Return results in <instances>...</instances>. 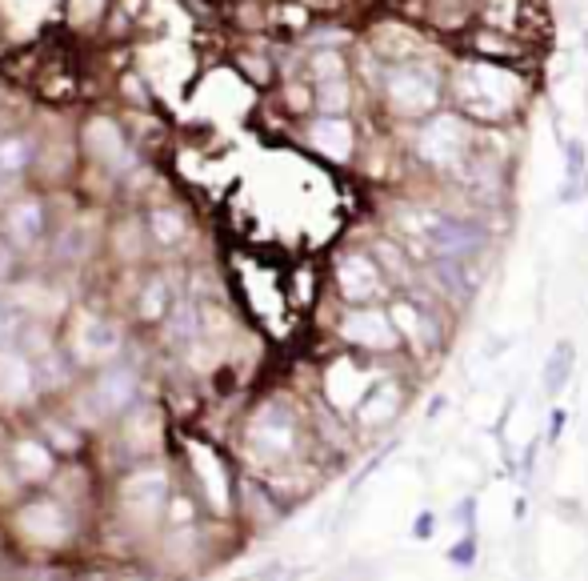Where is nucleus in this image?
Wrapping results in <instances>:
<instances>
[{"instance_id":"obj_1","label":"nucleus","mask_w":588,"mask_h":581,"mask_svg":"<svg viewBox=\"0 0 588 581\" xmlns=\"http://www.w3.org/2000/svg\"><path fill=\"white\" fill-rule=\"evenodd\" d=\"M164 493H168V473L161 465H145V469H133V473L125 477V485H120V497H125L128 513L140 521L156 518L164 505Z\"/></svg>"},{"instance_id":"obj_2","label":"nucleus","mask_w":588,"mask_h":581,"mask_svg":"<svg viewBox=\"0 0 588 581\" xmlns=\"http://www.w3.org/2000/svg\"><path fill=\"white\" fill-rule=\"evenodd\" d=\"M21 533L28 541H36V546H61L64 538L72 533V521L69 513L61 510V501H49V497H41V501H28L21 510Z\"/></svg>"},{"instance_id":"obj_3","label":"nucleus","mask_w":588,"mask_h":581,"mask_svg":"<svg viewBox=\"0 0 588 581\" xmlns=\"http://www.w3.org/2000/svg\"><path fill=\"white\" fill-rule=\"evenodd\" d=\"M120 353V329L100 317H80L72 325V357L80 365H97Z\"/></svg>"},{"instance_id":"obj_4","label":"nucleus","mask_w":588,"mask_h":581,"mask_svg":"<svg viewBox=\"0 0 588 581\" xmlns=\"http://www.w3.org/2000/svg\"><path fill=\"white\" fill-rule=\"evenodd\" d=\"M133 398H136V373H133V369H125V365L105 369V373H100V381L92 385V401H97L100 417L128 409Z\"/></svg>"},{"instance_id":"obj_5","label":"nucleus","mask_w":588,"mask_h":581,"mask_svg":"<svg viewBox=\"0 0 588 581\" xmlns=\"http://www.w3.org/2000/svg\"><path fill=\"white\" fill-rule=\"evenodd\" d=\"M433 245L436 253L444 257H464V253H476L484 245V229L476 220H461V217H444L433 225Z\"/></svg>"},{"instance_id":"obj_6","label":"nucleus","mask_w":588,"mask_h":581,"mask_svg":"<svg viewBox=\"0 0 588 581\" xmlns=\"http://www.w3.org/2000/svg\"><path fill=\"white\" fill-rule=\"evenodd\" d=\"M164 437V421L156 405H136L125 417V445L128 454H153Z\"/></svg>"},{"instance_id":"obj_7","label":"nucleus","mask_w":588,"mask_h":581,"mask_svg":"<svg viewBox=\"0 0 588 581\" xmlns=\"http://www.w3.org/2000/svg\"><path fill=\"white\" fill-rule=\"evenodd\" d=\"M33 393H36L33 361L21 349H5L0 353V401H28Z\"/></svg>"},{"instance_id":"obj_8","label":"nucleus","mask_w":588,"mask_h":581,"mask_svg":"<svg viewBox=\"0 0 588 581\" xmlns=\"http://www.w3.org/2000/svg\"><path fill=\"white\" fill-rule=\"evenodd\" d=\"M252 445H257L260 457H280L293 449V421L280 409H265L257 421H252Z\"/></svg>"},{"instance_id":"obj_9","label":"nucleus","mask_w":588,"mask_h":581,"mask_svg":"<svg viewBox=\"0 0 588 581\" xmlns=\"http://www.w3.org/2000/svg\"><path fill=\"white\" fill-rule=\"evenodd\" d=\"M528 21H532V0H484V8H481V24L489 33L512 36Z\"/></svg>"},{"instance_id":"obj_10","label":"nucleus","mask_w":588,"mask_h":581,"mask_svg":"<svg viewBox=\"0 0 588 581\" xmlns=\"http://www.w3.org/2000/svg\"><path fill=\"white\" fill-rule=\"evenodd\" d=\"M44 229V209L41 201H16V205H8L5 213V233L13 245H36V237H41Z\"/></svg>"},{"instance_id":"obj_11","label":"nucleus","mask_w":588,"mask_h":581,"mask_svg":"<svg viewBox=\"0 0 588 581\" xmlns=\"http://www.w3.org/2000/svg\"><path fill=\"white\" fill-rule=\"evenodd\" d=\"M13 469L24 482H49L52 477V449L44 445V437H24L13 445Z\"/></svg>"},{"instance_id":"obj_12","label":"nucleus","mask_w":588,"mask_h":581,"mask_svg":"<svg viewBox=\"0 0 588 581\" xmlns=\"http://www.w3.org/2000/svg\"><path fill=\"white\" fill-rule=\"evenodd\" d=\"M84 141H89V153L97 156V161L105 164H125V136H120V128L105 121V117H97V121L89 125V133H84Z\"/></svg>"},{"instance_id":"obj_13","label":"nucleus","mask_w":588,"mask_h":581,"mask_svg":"<svg viewBox=\"0 0 588 581\" xmlns=\"http://www.w3.org/2000/svg\"><path fill=\"white\" fill-rule=\"evenodd\" d=\"M341 289H344V297H352V301L372 297V293H377V269H372V261L349 257V261L341 265Z\"/></svg>"},{"instance_id":"obj_14","label":"nucleus","mask_w":588,"mask_h":581,"mask_svg":"<svg viewBox=\"0 0 588 581\" xmlns=\"http://www.w3.org/2000/svg\"><path fill=\"white\" fill-rule=\"evenodd\" d=\"M164 341L176 349H189L196 345V333H201V313L192 305H181V309H168L164 313Z\"/></svg>"},{"instance_id":"obj_15","label":"nucleus","mask_w":588,"mask_h":581,"mask_svg":"<svg viewBox=\"0 0 588 581\" xmlns=\"http://www.w3.org/2000/svg\"><path fill=\"white\" fill-rule=\"evenodd\" d=\"M192 461H196V469H201V482H204V493H209L212 510H229V485H224V477H220V461L201 445H192Z\"/></svg>"},{"instance_id":"obj_16","label":"nucleus","mask_w":588,"mask_h":581,"mask_svg":"<svg viewBox=\"0 0 588 581\" xmlns=\"http://www.w3.org/2000/svg\"><path fill=\"white\" fill-rule=\"evenodd\" d=\"M344 337L357 341V345H377V349H385L388 341H392V329H388V321L372 317V313H352V317L344 321Z\"/></svg>"},{"instance_id":"obj_17","label":"nucleus","mask_w":588,"mask_h":581,"mask_svg":"<svg viewBox=\"0 0 588 581\" xmlns=\"http://www.w3.org/2000/svg\"><path fill=\"white\" fill-rule=\"evenodd\" d=\"M13 305L24 313H36V317H52V313L64 309V297L56 289H44V285H21L13 293Z\"/></svg>"},{"instance_id":"obj_18","label":"nucleus","mask_w":588,"mask_h":581,"mask_svg":"<svg viewBox=\"0 0 588 581\" xmlns=\"http://www.w3.org/2000/svg\"><path fill=\"white\" fill-rule=\"evenodd\" d=\"M313 145L321 153H329V156H344V153H349V145H352V133H349V125H344V121L329 117V121H321L313 128Z\"/></svg>"},{"instance_id":"obj_19","label":"nucleus","mask_w":588,"mask_h":581,"mask_svg":"<svg viewBox=\"0 0 588 581\" xmlns=\"http://www.w3.org/2000/svg\"><path fill=\"white\" fill-rule=\"evenodd\" d=\"M568 373H573V345H568V341H560V345L553 349V357H548V365H545V393H548V398L565 389Z\"/></svg>"},{"instance_id":"obj_20","label":"nucleus","mask_w":588,"mask_h":581,"mask_svg":"<svg viewBox=\"0 0 588 581\" xmlns=\"http://www.w3.org/2000/svg\"><path fill=\"white\" fill-rule=\"evenodd\" d=\"M148 229H153V237H156V241H161L164 248L184 241V220L176 217L173 209H156V213L148 217Z\"/></svg>"},{"instance_id":"obj_21","label":"nucleus","mask_w":588,"mask_h":581,"mask_svg":"<svg viewBox=\"0 0 588 581\" xmlns=\"http://www.w3.org/2000/svg\"><path fill=\"white\" fill-rule=\"evenodd\" d=\"M168 285L161 281V276H153V281L145 285V293H140V317H148V321H161L164 313H168Z\"/></svg>"},{"instance_id":"obj_22","label":"nucleus","mask_w":588,"mask_h":581,"mask_svg":"<svg viewBox=\"0 0 588 581\" xmlns=\"http://www.w3.org/2000/svg\"><path fill=\"white\" fill-rule=\"evenodd\" d=\"M28 164V145L21 136H5L0 141V177H16V173H24Z\"/></svg>"},{"instance_id":"obj_23","label":"nucleus","mask_w":588,"mask_h":581,"mask_svg":"<svg viewBox=\"0 0 588 581\" xmlns=\"http://www.w3.org/2000/svg\"><path fill=\"white\" fill-rule=\"evenodd\" d=\"M33 373H36V385H44V389H56V385H64V361L52 353V349L36 357Z\"/></svg>"},{"instance_id":"obj_24","label":"nucleus","mask_w":588,"mask_h":581,"mask_svg":"<svg viewBox=\"0 0 588 581\" xmlns=\"http://www.w3.org/2000/svg\"><path fill=\"white\" fill-rule=\"evenodd\" d=\"M44 441H49L52 449H61V454H72V449L80 445L77 429H72V426H61V421H44Z\"/></svg>"},{"instance_id":"obj_25","label":"nucleus","mask_w":588,"mask_h":581,"mask_svg":"<svg viewBox=\"0 0 588 581\" xmlns=\"http://www.w3.org/2000/svg\"><path fill=\"white\" fill-rule=\"evenodd\" d=\"M21 341H24V349H21V353L28 357V361H36V357H41V353H49V349H52L49 329H36V325H28L24 333H21Z\"/></svg>"},{"instance_id":"obj_26","label":"nucleus","mask_w":588,"mask_h":581,"mask_svg":"<svg viewBox=\"0 0 588 581\" xmlns=\"http://www.w3.org/2000/svg\"><path fill=\"white\" fill-rule=\"evenodd\" d=\"M69 245H77V248H72V257L89 253V248H92V225H89V220H77V225L61 237V248H69Z\"/></svg>"},{"instance_id":"obj_27","label":"nucleus","mask_w":588,"mask_h":581,"mask_svg":"<svg viewBox=\"0 0 588 581\" xmlns=\"http://www.w3.org/2000/svg\"><path fill=\"white\" fill-rule=\"evenodd\" d=\"M392 401H397V393H392V389H385V393H380L377 401H369V409H364L360 417H364V421H385L388 413H392Z\"/></svg>"},{"instance_id":"obj_28","label":"nucleus","mask_w":588,"mask_h":581,"mask_svg":"<svg viewBox=\"0 0 588 581\" xmlns=\"http://www.w3.org/2000/svg\"><path fill=\"white\" fill-rule=\"evenodd\" d=\"M321 105H324V108H341V105H344V85H341V77H332L329 85L321 89Z\"/></svg>"},{"instance_id":"obj_29","label":"nucleus","mask_w":588,"mask_h":581,"mask_svg":"<svg viewBox=\"0 0 588 581\" xmlns=\"http://www.w3.org/2000/svg\"><path fill=\"white\" fill-rule=\"evenodd\" d=\"M316 77H341V61L336 57H316Z\"/></svg>"},{"instance_id":"obj_30","label":"nucleus","mask_w":588,"mask_h":581,"mask_svg":"<svg viewBox=\"0 0 588 581\" xmlns=\"http://www.w3.org/2000/svg\"><path fill=\"white\" fill-rule=\"evenodd\" d=\"M168 518H173V521H189V518H192V505L184 501V497H176L173 510H168Z\"/></svg>"},{"instance_id":"obj_31","label":"nucleus","mask_w":588,"mask_h":581,"mask_svg":"<svg viewBox=\"0 0 588 581\" xmlns=\"http://www.w3.org/2000/svg\"><path fill=\"white\" fill-rule=\"evenodd\" d=\"M472 553H476L472 541H461V546L453 549V561H472Z\"/></svg>"},{"instance_id":"obj_32","label":"nucleus","mask_w":588,"mask_h":581,"mask_svg":"<svg viewBox=\"0 0 588 581\" xmlns=\"http://www.w3.org/2000/svg\"><path fill=\"white\" fill-rule=\"evenodd\" d=\"M92 8H100V0H72V13L77 16H89Z\"/></svg>"},{"instance_id":"obj_33","label":"nucleus","mask_w":588,"mask_h":581,"mask_svg":"<svg viewBox=\"0 0 588 581\" xmlns=\"http://www.w3.org/2000/svg\"><path fill=\"white\" fill-rule=\"evenodd\" d=\"M8 333H13V317H8V313L0 309V345L8 341Z\"/></svg>"},{"instance_id":"obj_34","label":"nucleus","mask_w":588,"mask_h":581,"mask_svg":"<svg viewBox=\"0 0 588 581\" xmlns=\"http://www.w3.org/2000/svg\"><path fill=\"white\" fill-rule=\"evenodd\" d=\"M8 269H13V261H8V253H5V248H0V281H5V276H8Z\"/></svg>"}]
</instances>
